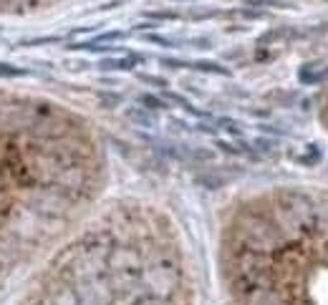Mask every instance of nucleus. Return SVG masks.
Wrapping results in <instances>:
<instances>
[{"label":"nucleus","instance_id":"obj_3","mask_svg":"<svg viewBox=\"0 0 328 305\" xmlns=\"http://www.w3.org/2000/svg\"><path fill=\"white\" fill-rule=\"evenodd\" d=\"M26 71L23 68H13V66H5V63H0V76H23Z\"/></svg>","mask_w":328,"mask_h":305},{"label":"nucleus","instance_id":"obj_4","mask_svg":"<svg viewBox=\"0 0 328 305\" xmlns=\"http://www.w3.org/2000/svg\"><path fill=\"white\" fill-rule=\"evenodd\" d=\"M318 159H321V151H311L308 157H300L298 162H300V164H313V162H318Z\"/></svg>","mask_w":328,"mask_h":305},{"label":"nucleus","instance_id":"obj_2","mask_svg":"<svg viewBox=\"0 0 328 305\" xmlns=\"http://www.w3.org/2000/svg\"><path fill=\"white\" fill-rule=\"evenodd\" d=\"M142 103H146V108H164V101L157 96H142Z\"/></svg>","mask_w":328,"mask_h":305},{"label":"nucleus","instance_id":"obj_1","mask_svg":"<svg viewBox=\"0 0 328 305\" xmlns=\"http://www.w3.org/2000/svg\"><path fill=\"white\" fill-rule=\"evenodd\" d=\"M298 78H300L303 83H323V81H328V66H326V68H321V71L316 68L313 73H311L308 68H303Z\"/></svg>","mask_w":328,"mask_h":305}]
</instances>
